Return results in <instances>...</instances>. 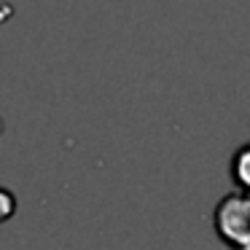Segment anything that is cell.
Masks as SVG:
<instances>
[{"mask_svg":"<svg viewBox=\"0 0 250 250\" xmlns=\"http://www.w3.org/2000/svg\"><path fill=\"white\" fill-rule=\"evenodd\" d=\"M215 231L231 250H250V194L234 191L215 207Z\"/></svg>","mask_w":250,"mask_h":250,"instance_id":"1","label":"cell"},{"mask_svg":"<svg viewBox=\"0 0 250 250\" xmlns=\"http://www.w3.org/2000/svg\"><path fill=\"white\" fill-rule=\"evenodd\" d=\"M231 183L237 191L250 194V143L239 146L231 156Z\"/></svg>","mask_w":250,"mask_h":250,"instance_id":"2","label":"cell"},{"mask_svg":"<svg viewBox=\"0 0 250 250\" xmlns=\"http://www.w3.org/2000/svg\"><path fill=\"white\" fill-rule=\"evenodd\" d=\"M14 210H17V199H14L11 191L0 188V223L8 221V218L14 215Z\"/></svg>","mask_w":250,"mask_h":250,"instance_id":"3","label":"cell"}]
</instances>
